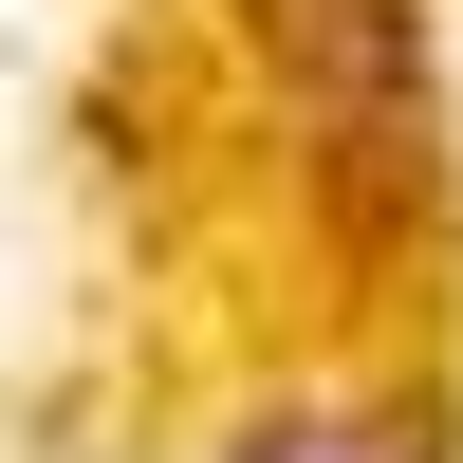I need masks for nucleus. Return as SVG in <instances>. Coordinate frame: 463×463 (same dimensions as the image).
Instances as JSON below:
<instances>
[{
    "instance_id": "1",
    "label": "nucleus",
    "mask_w": 463,
    "mask_h": 463,
    "mask_svg": "<svg viewBox=\"0 0 463 463\" xmlns=\"http://www.w3.org/2000/svg\"><path fill=\"white\" fill-rule=\"evenodd\" d=\"M260 56H279V111L316 130L353 241H408V185H427V19L408 0H260Z\"/></svg>"
},
{
    "instance_id": "2",
    "label": "nucleus",
    "mask_w": 463,
    "mask_h": 463,
    "mask_svg": "<svg viewBox=\"0 0 463 463\" xmlns=\"http://www.w3.org/2000/svg\"><path fill=\"white\" fill-rule=\"evenodd\" d=\"M241 463H445V445L408 427V408H279Z\"/></svg>"
}]
</instances>
